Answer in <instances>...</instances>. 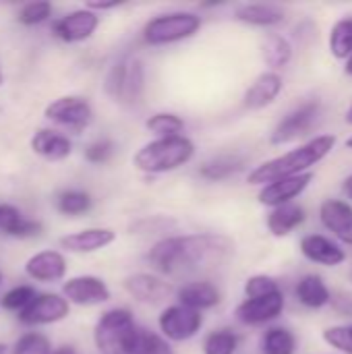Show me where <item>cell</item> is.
I'll return each instance as SVG.
<instances>
[{"label": "cell", "mask_w": 352, "mask_h": 354, "mask_svg": "<svg viewBox=\"0 0 352 354\" xmlns=\"http://www.w3.org/2000/svg\"><path fill=\"white\" fill-rule=\"evenodd\" d=\"M234 251V241L218 232L178 234L158 241L147 253V263L162 276L180 278L220 268Z\"/></svg>", "instance_id": "1"}, {"label": "cell", "mask_w": 352, "mask_h": 354, "mask_svg": "<svg viewBox=\"0 0 352 354\" xmlns=\"http://www.w3.org/2000/svg\"><path fill=\"white\" fill-rule=\"evenodd\" d=\"M336 137L334 135H317L311 141L303 143L297 149H290L274 160H268L263 164H259L257 168H253L247 176L249 185H270L282 178H290V176H299L305 174L311 166H315L317 162H322L326 156H330V151L336 147Z\"/></svg>", "instance_id": "2"}, {"label": "cell", "mask_w": 352, "mask_h": 354, "mask_svg": "<svg viewBox=\"0 0 352 354\" xmlns=\"http://www.w3.org/2000/svg\"><path fill=\"white\" fill-rule=\"evenodd\" d=\"M195 156V143L185 135L158 137L145 143L135 156L133 166L145 174H166L189 164Z\"/></svg>", "instance_id": "3"}, {"label": "cell", "mask_w": 352, "mask_h": 354, "mask_svg": "<svg viewBox=\"0 0 352 354\" xmlns=\"http://www.w3.org/2000/svg\"><path fill=\"white\" fill-rule=\"evenodd\" d=\"M139 328L129 309L106 311L93 328V344L100 354H131Z\"/></svg>", "instance_id": "4"}, {"label": "cell", "mask_w": 352, "mask_h": 354, "mask_svg": "<svg viewBox=\"0 0 352 354\" xmlns=\"http://www.w3.org/2000/svg\"><path fill=\"white\" fill-rule=\"evenodd\" d=\"M106 93L122 104V106H135L143 100L145 93V64L137 56L122 58L116 62L110 73L106 75L104 83Z\"/></svg>", "instance_id": "5"}, {"label": "cell", "mask_w": 352, "mask_h": 354, "mask_svg": "<svg viewBox=\"0 0 352 354\" xmlns=\"http://www.w3.org/2000/svg\"><path fill=\"white\" fill-rule=\"evenodd\" d=\"M201 17L187 10L164 12L149 19L143 27V41L149 46H168L193 37L201 29Z\"/></svg>", "instance_id": "6"}, {"label": "cell", "mask_w": 352, "mask_h": 354, "mask_svg": "<svg viewBox=\"0 0 352 354\" xmlns=\"http://www.w3.org/2000/svg\"><path fill=\"white\" fill-rule=\"evenodd\" d=\"M322 118V102L319 100H309L301 106H297L293 112H288L272 131L270 143L272 145H286L309 131L315 129V124Z\"/></svg>", "instance_id": "7"}, {"label": "cell", "mask_w": 352, "mask_h": 354, "mask_svg": "<svg viewBox=\"0 0 352 354\" xmlns=\"http://www.w3.org/2000/svg\"><path fill=\"white\" fill-rule=\"evenodd\" d=\"M158 328L162 332V338H166L168 342H187L195 338L203 328V315L183 305H172L160 313Z\"/></svg>", "instance_id": "8"}, {"label": "cell", "mask_w": 352, "mask_h": 354, "mask_svg": "<svg viewBox=\"0 0 352 354\" xmlns=\"http://www.w3.org/2000/svg\"><path fill=\"white\" fill-rule=\"evenodd\" d=\"M44 116L64 129L83 131L93 120V108L87 97L81 95H62L50 102L44 110Z\"/></svg>", "instance_id": "9"}, {"label": "cell", "mask_w": 352, "mask_h": 354, "mask_svg": "<svg viewBox=\"0 0 352 354\" xmlns=\"http://www.w3.org/2000/svg\"><path fill=\"white\" fill-rule=\"evenodd\" d=\"M71 311L68 301L56 292H41L19 313L23 326H50L62 322Z\"/></svg>", "instance_id": "10"}, {"label": "cell", "mask_w": 352, "mask_h": 354, "mask_svg": "<svg viewBox=\"0 0 352 354\" xmlns=\"http://www.w3.org/2000/svg\"><path fill=\"white\" fill-rule=\"evenodd\" d=\"M100 27V15L89 8H77L66 12L64 17L56 19L52 31L64 44H79L89 39L95 29Z\"/></svg>", "instance_id": "11"}, {"label": "cell", "mask_w": 352, "mask_h": 354, "mask_svg": "<svg viewBox=\"0 0 352 354\" xmlns=\"http://www.w3.org/2000/svg\"><path fill=\"white\" fill-rule=\"evenodd\" d=\"M62 297L68 301V305L79 307H95L102 303H108L112 292L108 284L98 276H75L62 286Z\"/></svg>", "instance_id": "12"}, {"label": "cell", "mask_w": 352, "mask_h": 354, "mask_svg": "<svg viewBox=\"0 0 352 354\" xmlns=\"http://www.w3.org/2000/svg\"><path fill=\"white\" fill-rule=\"evenodd\" d=\"M282 311H284V295L280 290V292L259 297V299H245L237 307L234 315L245 326H263V324L278 319Z\"/></svg>", "instance_id": "13"}, {"label": "cell", "mask_w": 352, "mask_h": 354, "mask_svg": "<svg viewBox=\"0 0 352 354\" xmlns=\"http://www.w3.org/2000/svg\"><path fill=\"white\" fill-rule=\"evenodd\" d=\"M122 286L135 301L145 305L164 303L174 292L172 284L156 274H133L122 282Z\"/></svg>", "instance_id": "14"}, {"label": "cell", "mask_w": 352, "mask_h": 354, "mask_svg": "<svg viewBox=\"0 0 352 354\" xmlns=\"http://www.w3.org/2000/svg\"><path fill=\"white\" fill-rule=\"evenodd\" d=\"M311 180H313V174L305 172V174H299V176H290V178L270 183L259 191L257 199H259L261 205H268V207H278V205L293 203V199H297L301 193H305V189L311 185Z\"/></svg>", "instance_id": "15"}, {"label": "cell", "mask_w": 352, "mask_h": 354, "mask_svg": "<svg viewBox=\"0 0 352 354\" xmlns=\"http://www.w3.org/2000/svg\"><path fill=\"white\" fill-rule=\"evenodd\" d=\"M27 278L44 284L60 282L66 276V259L60 251H39L25 261Z\"/></svg>", "instance_id": "16"}, {"label": "cell", "mask_w": 352, "mask_h": 354, "mask_svg": "<svg viewBox=\"0 0 352 354\" xmlns=\"http://www.w3.org/2000/svg\"><path fill=\"white\" fill-rule=\"evenodd\" d=\"M116 241V232L112 228H85L73 234L60 236V247L68 253H98L106 247H110Z\"/></svg>", "instance_id": "17"}, {"label": "cell", "mask_w": 352, "mask_h": 354, "mask_svg": "<svg viewBox=\"0 0 352 354\" xmlns=\"http://www.w3.org/2000/svg\"><path fill=\"white\" fill-rule=\"evenodd\" d=\"M282 87H284L282 77L278 73H274V71H266L245 91L243 106L247 110H263V108H268L270 104L276 102V97L280 95Z\"/></svg>", "instance_id": "18"}, {"label": "cell", "mask_w": 352, "mask_h": 354, "mask_svg": "<svg viewBox=\"0 0 352 354\" xmlns=\"http://www.w3.org/2000/svg\"><path fill=\"white\" fill-rule=\"evenodd\" d=\"M301 253L309 261L326 266V268H336V266L346 261L344 249L338 243H334L332 239L324 236V234H307V236H303L301 239Z\"/></svg>", "instance_id": "19"}, {"label": "cell", "mask_w": 352, "mask_h": 354, "mask_svg": "<svg viewBox=\"0 0 352 354\" xmlns=\"http://www.w3.org/2000/svg\"><path fill=\"white\" fill-rule=\"evenodd\" d=\"M322 224L342 243L352 245V207L342 199H326L319 207Z\"/></svg>", "instance_id": "20"}, {"label": "cell", "mask_w": 352, "mask_h": 354, "mask_svg": "<svg viewBox=\"0 0 352 354\" xmlns=\"http://www.w3.org/2000/svg\"><path fill=\"white\" fill-rule=\"evenodd\" d=\"M176 297H178V305L193 309V311H199V313L205 309H214L222 301L220 288L207 280H195V282L183 284L176 290Z\"/></svg>", "instance_id": "21"}, {"label": "cell", "mask_w": 352, "mask_h": 354, "mask_svg": "<svg viewBox=\"0 0 352 354\" xmlns=\"http://www.w3.org/2000/svg\"><path fill=\"white\" fill-rule=\"evenodd\" d=\"M31 149L35 156L48 162H62L73 153V143L66 135L52 129H39L31 137Z\"/></svg>", "instance_id": "22"}, {"label": "cell", "mask_w": 352, "mask_h": 354, "mask_svg": "<svg viewBox=\"0 0 352 354\" xmlns=\"http://www.w3.org/2000/svg\"><path fill=\"white\" fill-rule=\"evenodd\" d=\"M286 17L284 8L278 4H266V2H251V4H241L234 10V19L251 25V27H274L282 23Z\"/></svg>", "instance_id": "23"}, {"label": "cell", "mask_w": 352, "mask_h": 354, "mask_svg": "<svg viewBox=\"0 0 352 354\" xmlns=\"http://www.w3.org/2000/svg\"><path fill=\"white\" fill-rule=\"evenodd\" d=\"M41 232V224L25 218L15 205L0 203V234L12 239H31Z\"/></svg>", "instance_id": "24"}, {"label": "cell", "mask_w": 352, "mask_h": 354, "mask_svg": "<svg viewBox=\"0 0 352 354\" xmlns=\"http://www.w3.org/2000/svg\"><path fill=\"white\" fill-rule=\"evenodd\" d=\"M307 214L301 205L297 203H286V205H278V207H272V212L268 214V230L282 239V236H288L293 230H297L303 222H305Z\"/></svg>", "instance_id": "25"}, {"label": "cell", "mask_w": 352, "mask_h": 354, "mask_svg": "<svg viewBox=\"0 0 352 354\" xmlns=\"http://www.w3.org/2000/svg\"><path fill=\"white\" fill-rule=\"evenodd\" d=\"M295 295L299 303L307 309H322L332 303V292L326 286L324 278L317 274H307L297 282Z\"/></svg>", "instance_id": "26"}, {"label": "cell", "mask_w": 352, "mask_h": 354, "mask_svg": "<svg viewBox=\"0 0 352 354\" xmlns=\"http://www.w3.org/2000/svg\"><path fill=\"white\" fill-rule=\"evenodd\" d=\"M261 56H263V62L276 73L280 68H284L290 58H293V46L290 41L280 35V33H268L263 37V44H261Z\"/></svg>", "instance_id": "27"}, {"label": "cell", "mask_w": 352, "mask_h": 354, "mask_svg": "<svg viewBox=\"0 0 352 354\" xmlns=\"http://www.w3.org/2000/svg\"><path fill=\"white\" fill-rule=\"evenodd\" d=\"M245 168V160L241 156H218L210 162H205L199 168V174L205 180H224L232 174L241 172Z\"/></svg>", "instance_id": "28"}, {"label": "cell", "mask_w": 352, "mask_h": 354, "mask_svg": "<svg viewBox=\"0 0 352 354\" xmlns=\"http://www.w3.org/2000/svg\"><path fill=\"white\" fill-rule=\"evenodd\" d=\"M297 338L288 328H270L261 338V354H295Z\"/></svg>", "instance_id": "29"}, {"label": "cell", "mask_w": 352, "mask_h": 354, "mask_svg": "<svg viewBox=\"0 0 352 354\" xmlns=\"http://www.w3.org/2000/svg\"><path fill=\"white\" fill-rule=\"evenodd\" d=\"M330 52L338 60H346L352 54V17L336 21L330 29Z\"/></svg>", "instance_id": "30"}, {"label": "cell", "mask_w": 352, "mask_h": 354, "mask_svg": "<svg viewBox=\"0 0 352 354\" xmlns=\"http://www.w3.org/2000/svg\"><path fill=\"white\" fill-rule=\"evenodd\" d=\"M91 205H93L91 195L85 191H77V189L62 191L56 199V209L64 216H71V218L87 214L91 209Z\"/></svg>", "instance_id": "31"}, {"label": "cell", "mask_w": 352, "mask_h": 354, "mask_svg": "<svg viewBox=\"0 0 352 354\" xmlns=\"http://www.w3.org/2000/svg\"><path fill=\"white\" fill-rule=\"evenodd\" d=\"M145 129L158 137H174L185 129V120L174 112H156L145 120Z\"/></svg>", "instance_id": "32"}, {"label": "cell", "mask_w": 352, "mask_h": 354, "mask_svg": "<svg viewBox=\"0 0 352 354\" xmlns=\"http://www.w3.org/2000/svg\"><path fill=\"white\" fill-rule=\"evenodd\" d=\"M239 334L224 328V330H216L212 334L205 336L203 340V354H234L239 348Z\"/></svg>", "instance_id": "33"}, {"label": "cell", "mask_w": 352, "mask_h": 354, "mask_svg": "<svg viewBox=\"0 0 352 354\" xmlns=\"http://www.w3.org/2000/svg\"><path fill=\"white\" fill-rule=\"evenodd\" d=\"M131 354H176L174 348L170 346V342L166 338H162L160 334H154V332H147V330H141L139 328V334H137V340H135V346H133V353Z\"/></svg>", "instance_id": "34"}, {"label": "cell", "mask_w": 352, "mask_h": 354, "mask_svg": "<svg viewBox=\"0 0 352 354\" xmlns=\"http://www.w3.org/2000/svg\"><path fill=\"white\" fill-rule=\"evenodd\" d=\"M12 354H52V344L44 334L27 332L15 342Z\"/></svg>", "instance_id": "35"}, {"label": "cell", "mask_w": 352, "mask_h": 354, "mask_svg": "<svg viewBox=\"0 0 352 354\" xmlns=\"http://www.w3.org/2000/svg\"><path fill=\"white\" fill-rule=\"evenodd\" d=\"M35 288L33 286H27V284H21V286H15L10 288L8 292H4L0 305L2 309L6 311H15V313H21L33 299H35Z\"/></svg>", "instance_id": "36"}, {"label": "cell", "mask_w": 352, "mask_h": 354, "mask_svg": "<svg viewBox=\"0 0 352 354\" xmlns=\"http://www.w3.org/2000/svg\"><path fill=\"white\" fill-rule=\"evenodd\" d=\"M50 15H52V4L48 0H35V2H27L19 10L17 19H19L21 25L33 27V25H39V23L48 21Z\"/></svg>", "instance_id": "37"}, {"label": "cell", "mask_w": 352, "mask_h": 354, "mask_svg": "<svg viewBox=\"0 0 352 354\" xmlns=\"http://www.w3.org/2000/svg\"><path fill=\"white\" fill-rule=\"evenodd\" d=\"M274 292H280V284L272 276L257 274V276H251L245 282V297L247 299H259V297H268V295H274Z\"/></svg>", "instance_id": "38"}, {"label": "cell", "mask_w": 352, "mask_h": 354, "mask_svg": "<svg viewBox=\"0 0 352 354\" xmlns=\"http://www.w3.org/2000/svg\"><path fill=\"white\" fill-rule=\"evenodd\" d=\"M324 340L340 353L352 354V324L328 328L324 332Z\"/></svg>", "instance_id": "39"}, {"label": "cell", "mask_w": 352, "mask_h": 354, "mask_svg": "<svg viewBox=\"0 0 352 354\" xmlns=\"http://www.w3.org/2000/svg\"><path fill=\"white\" fill-rule=\"evenodd\" d=\"M114 153V143L110 139H98L85 149V160L91 164H104L112 158Z\"/></svg>", "instance_id": "40"}, {"label": "cell", "mask_w": 352, "mask_h": 354, "mask_svg": "<svg viewBox=\"0 0 352 354\" xmlns=\"http://www.w3.org/2000/svg\"><path fill=\"white\" fill-rule=\"evenodd\" d=\"M334 307H336V311H342L344 315H352V299L351 297H338L336 301H334Z\"/></svg>", "instance_id": "41"}, {"label": "cell", "mask_w": 352, "mask_h": 354, "mask_svg": "<svg viewBox=\"0 0 352 354\" xmlns=\"http://www.w3.org/2000/svg\"><path fill=\"white\" fill-rule=\"evenodd\" d=\"M122 2H87L85 4V8H89V10H93V12H98V10H108V8H116V6H120Z\"/></svg>", "instance_id": "42"}, {"label": "cell", "mask_w": 352, "mask_h": 354, "mask_svg": "<svg viewBox=\"0 0 352 354\" xmlns=\"http://www.w3.org/2000/svg\"><path fill=\"white\" fill-rule=\"evenodd\" d=\"M342 187H344V193H346V197H349V199L352 201V174H349V176L344 178Z\"/></svg>", "instance_id": "43"}, {"label": "cell", "mask_w": 352, "mask_h": 354, "mask_svg": "<svg viewBox=\"0 0 352 354\" xmlns=\"http://www.w3.org/2000/svg\"><path fill=\"white\" fill-rule=\"evenodd\" d=\"M52 354H77V351L73 346H60V348L52 351Z\"/></svg>", "instance_id": "44"}, {"label": "cell", "mask_w": 352, "mask_h": 354, "mask_svg": "<svg viewBox=\"0 0 352 354\" xmlns=\"http://www.w3.org/2000/svg\"><path fill=\"white\" fill-rule=\"evenodd\" d=\"M344 73H346V75H351V77H352V54L349 56V58H346V64H344Z\"/></svg>", "instance_id": "45"}, {"label": "cell", "mask_w": 352, "mask_h": 354, "mask_svg": "<svg viewBox=\"0 0 352 354\" xmlns=\"http://www.w3.org/2000/svg\"><path fill=\"white\" fill-rule=\"evenodd\" d=\"M346 122L352 127V104H351V108L346 110Z\"/></svg>", "instance_id": "46"}, {"label": "cell", "mask_w": 352, "mask_h": 354, "mask_svg": "<svg viewBox=\"0 0 352 354\" xmlns=\"http://www.w3.org/2000/svg\"><path fill=\"white\" fill-rule=\"evenodd\" d=\"M6 353H8V346L0 342V354H6Z\"/></svg>", "instance_id": "47"}, {"label": "cell", "mask_w": 352, "mask_h": 354, "mask_svg": "<svg viewBox=\"0 0 352 354\" xmlns=\"http://www.w3.org/2000/svg\"><path fill=\"white\" fill-rule=\"evenodd\" d=\"M344 145H346V147H349V149H352V137H349V139H346V141H344Z\"/></svg>", "instance_id": "48"}, {"label": "cell", "mask_w": 352, "mask_h": 354, "mask_svg": "<svg viewBox=\"0 0 352 354\" xmlns=\"http://www.w3.org/2000/svg\"><path fill=\"white\" fill-rule=\"evenodd\" d=\"M2 81H4V77H2V71H0V85H2Z\"/></svg>", "instance_id": "49"}, {"label": "cell", "mask_w": 352, "mask_h": 354, "mask_svg": "<svg viewBox=\"0 0 352 354\" xmlns=\"http://www.w3.org/2000/svg\"><path fill=\"white\" fill-rule=\"evenodd\" d=\"M0 284H2V274H0Z\"/></svg>", "instance_id": "50"}, {"label": "cell", "mask_w": 352, "mask_h": 354, "mask_svg": "<svg viewBox=\"0 0 352 354\" xmlns=\"http://www.w3.org/2000/svg\"><path fill=\"white\" fill-rule=\"evenodd\" d=\"M351 280H352V272H351Z\"/></svg>", "instance_id": "51"}]
</instances>
